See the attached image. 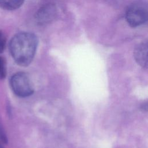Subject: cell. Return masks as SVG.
Wrapping results in <instances>:
<instances>
[{
	"label": "cell",
	"instance_id": "9c48e42d",
	"mask_svg": "<svg viewBox=\"0 0 148 148\" xmlns=\"http://www.w3.org/2000/svg\"><path fill=\"white\" fill-rule=\"evenodd\" d=\"M0 140L2 142L4 143H8V138L6 135L5 130L3 128L1 122H0Z\"/></svg>",
	"mask_w": 148,
	"mask_h": 148
},
{
	"label": "cell",
	"instance_id": "52a82bcc",
	"mask_svg": "<svg viewBox=\"0 0 148 148\" xmlns=\"http://www.w3.org/2000/svg\"><path fill=\"white\" fill-rule=\"evenodd\" d=\"M6 64L5 59L0 56V80H3L6 76Z\"/></svg>",
	"mask_w": 148,
	"mask_h": 148
},
{
	"label": "cell",
	"instance_id": "6da1fadb",
	"mask_svg": "<svg viewBox=\"0 0 148 148\" xmlns=\"http://www.w3.org/2000/svg\"><path fill=\"white\" fill-rule=\"evenodd\" d=\"M38 42L36 36L31 32L14 35L9 43V51L14 61L22 66L29 65L35 56Z\"/></svg>",
	"mask_w": 148,
	"mask_h": 148
},
{
	"label": "cell",
	"instance_id": "5b68a950",
	"mask_svg": "<svg viewBox=\"0 0 148 148\" xmlns=\"http://www.w3.org/2000/svg\"><path fill=\"white\" fill-rule=\"evenodd\" d=\"M147 42H143L135 47L134 52V56L136 62L145 68H147Z\"/></svg>",
	"mask_w": 148,
	"mask_h": 148
},
{
	"label": "cell",
	"instance_id": "ba28073f",
	"mask_svg": "<svg viewBox=\"0 0 148 148\" xmlns=\"http://www.w3.org/2000/svg\"><path fill=\"white\" fill-rule=\"evenodd\" d=\"M6 36L3 34V32L0 31V54L4 51L6 46Z\"/></svg>",
	"mask_w": 148,
	"mask_h": 148
},
{
	"label": "cell",
	"instance_id": "30bf717a",
	"mask_svg": "<svg viewBox=\"0 0 148 148\" xmlns=\"http://www.w3.org/2000/svg\"><path fill=\"white\" fill-rule=\"evenodd\" d=\"M0 148H3V146L1 145V143H0Z\"/></svg>",
	"mask_w": 148,
	"mask_h": 148
},
{
	"label": "cell",
	"instance_id": "7a4b0ae2",
	"mask_svg": "<svg viewBox=\"0 0 148 148\" xmlns=\"http://www.w3.org/2000/svg\"><path fill=\"white\" fill-rule=\"evenodd\" d=\"M125 18L128 24L132 27H136L145 23L148 18L146 2L138 1L132 3L127 10Z\"/></svg>",
	"mask_w": 148,
	"mask_h": 148
},
{
	"label": "cell",
	"instance_id": "8992f818",
	"mask_svg": "<svg viewBox=\"0 0 148 148\" xmlns=\"http://www.w3.org/2000/svg\"><path fill=\"white\" fill-rule=\"evenodd\" d=\"M24 0H0V8L13 10L19 8L24 3Z\"/></svg>",
	"mask_w": 148,
	"mask_h": 148
},
{
	"label": "cell",
	"instance_id": "3957f363",
	"mask_svg": "<svg viewBox=\"0 0 148 148\" xmlns=\"http://www.w3.org/2000/svg\"><path fill=\"white\" fill-rule=\"evenodd\" d=\"M10 85L13 92L20 97H27L34 92L32 82L25 72H19L14 74L10 78Z\"/></svg>",
	"mask_w": 148,
	"mask_h": 148
},
{
	"label": "cell",
	"instance_id": "277c9868",
	"mask_svg": "<svg viewBox=\"0 0 148 148\" xmlns=\"http://www.w3.org/2000/svg\"><path fill=\"white\" fill-rule=\"evenodd\" d=\"M57 9L53 3H47L39 8L35 13L36 22L40 25H46L50 23L57 17Z\"/></svg>",
	"mask_w": 148,
	"mask_h": 148
}]
</instances>
